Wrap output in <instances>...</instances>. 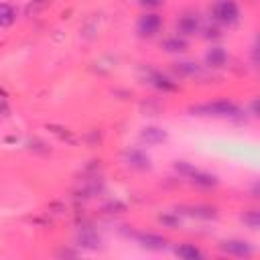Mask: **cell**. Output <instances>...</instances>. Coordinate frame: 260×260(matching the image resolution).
<instances>
[{"instance_id": "1", "label": "cell", "mask_w": 260, "mask_h": 260, "mask_svg": "<svg viewBox=\"0 0 260 260\" xmlns=\"http://www.w3.org/2000/svg\"><path fill=\"white\" fill-rule=\"evenodd\" d=\"M193 116H211V118H232L240 114V108L234 102L221 100V102H211V104H201L189 108Z\"/></svg>"}, {"instance_id": "2", "label": "cell", "mask_w": 260, "mask_h": 260, "mask_svg": "<svg viewBox=\"0 0 260 260\" xmlns=\"http://www.w3.org/2000/svg\"><path fill=\"white\" fill-rule=\"evenodd\" d=\"M240 16L238 4L234 0H217L213 4V18L221 24H234Z\"/></svg>"}, {"instance_id": "3", "label": "cell", "mask_w": 260, "mask_h": 260, "mask_svg": "<svg viewBox=\"0 0 260 260\" xmlns=\"http://www.w3.org/2000/svg\"><path fill=\"white\" fill-rule=\"evenodd\" d=\"M160 26H162V18L158 14H144L138 18V24H136V28L142 37H154Z\"/></svg>"}, {"instance_id": "4", "label": "cell", "mask_w": 260, "mask_h": 260, "mask_svg": "<svg viewBox=\"0 0 260 260\" xmlns=\"http://www.w3.org/2000/svg\"><path fill=\"white\" fill-rule=\"evenodd\" d=\"M219 248L232 256H250L252 254V246L244 240H225L219 244Z\"/></svg>"}, {"instance_id": "5", "label": "cell", "mask_w": 260, "mask_h": 260, "mask_svg": "<svg viewBox=\"0 0 260 260\" xmlns=\"http://www.w3.org/2000/svg\"><path fill=\"white\" fill-rule=\"evenodd\" d=\"M126 158H128V165L134 167V169H138V171L150 169V158H148L144 152H140V150H130V152L126 154Z\"/></svg>"}, {"instance_id": "6", "label": "cell", "mask_w": 260, "mask_h": 260, "mask_svg": "<svg viewBox=\"0 0 260 260\" xmlns=\"http://www.w3.org/2000/svg\"><path fill=\"white\" fill-rule=\"evenodd\" d=\"M142 140H146V144H158V142H165L167 140V132L162 128H156V126H148L142 130Z\"/></svg>"}, {"instance_id": "7", "label": "cell", "mask_w": 260, "mask_h": 260, "mask_svg": "<svg viewBox=\"0 0 260 260\" xmlns=\"http://www.w3.org/2000/svg\"><path fill=\"white\" fill-rule=\"evenodd\" d=\"M136 240L144 248H150V250H162L167 246V240L160 236H154V234H140V236H136Z\"/></svg>"}, {"instance_id": "8", "label": "cell", "mask_w": 260, "mask_h": 260, "mask_svg": "<svg viewBox=\"0 0 260 260\" xmlns=\"http://www.w3.org/2000/svg\"><path fill=\"white\" fill-rule=\"evenodd\" d=\"M189 179L195 183V185H201V187H215L217 185V177L209 175V173H201V171H191L189 173Z\"/></svg>"}, {"instance_id": "9", "label": "cell", "mask_w": 260, "mask_h": 260, "mask_svg": "<svg viewBox=\"0 0 260 260\" xmlns=\"http://www.w3.org/2000/svg\"><path fill=\"white\" fill-rule=\"evenodd\" d=\"M197 28H199V18H197L195 14H185V16H181V20H179V30H181L183 35H193V32H197Z\"/></svg>"}, {"instance_id": "10", "label": "cell", "mask_w": 260, "mask_h": 260, "mask_svg": "<svg viewBox=\"0 0 260 260\" xmlns=\"http://www.w3.org/2000/svg\"><path fill=\"white\" fill-rule=\"evenodd\" d=\"M225 59H228V55H225V51H223L221 47H213V49L205 55V63H207L209 67H221V65L225 63Z\"/></svg>"}, {"instance_id": "11", "label": "cell", "mask_w": 260, "mask_h": 260, "mask_svg": "<svg viewBox=\"0 0 260 260\" xmlns=\"http://www.w3.org/2000/svg\"><path fill=\"white\" fill-rule=\"evenodd\" d=\"M185 213L189 215H197V217H203V219H211L215 217V209L213 207H207V205H189V207H181Z\"/></svg>"}, {"instance_id": "12", "label": "cell", "mask_w": 260, "mask_h": 260, "mask_svg": "<svg viewBox=\"0 0 260 260\" xmlns=\"http://www.w3.org/2000/svg\"><path fill=\"white\" fill-rule=\"evenodd\" d=\"M150 83H152L154 87H158V89H165V91H173V89H177V85H175L171 79H167L165 75L154 73V71H150Z\"/></svg>"}, {"instance_id": "13", "label": "cell", "mask_w": 260, "mask_h": 260, "mask_svg": "<svg viewBox=\"0 0 260 260\" xmlns=\"http://www.w3.org/2000/svg\"><path fill=\"white\" fill-rule=\"evenodd\" d=\"M16 14H14V8L6 2H0V26H10L14 22Z\"/></svg>"}, {"instance_id": "14", "label": "cell", "mask_w": 260, "mask_h": 260, "mask_svg": "<svg viewBox=\"0 0 260 260\" xmlns=\"http://www.w3.org/2000/svg\"><path fill=\"white\" fill-rule=\"evenodd\" d=\"M175 252H177L179 258H185V260H197V258H201V252L195 246H191V244H183Z\"/></svg>"}, {"instance_id": "15", "label": "cell", "mask_w": 260, "mask_h": 260, "mask_svg": "<svg viewBox=\"0 0 260 260\" xmlns=\"http://www.w3.org/2000/svg\"><path fill=\"white\" fill-rule=\"evenodd\" d=\"M162 49L169 51V53H181V51L187 49V43L183 39H179V37H173V39H167L162 43Z\"/></svg>"}, {"instance_id": "16", "label": "cell", "mask_w": 260, "mask_h": 260, "mask_svg": "<svg viewBox=\"0 0 260 260\" xmlns=\"http://www.w3.org/2000/svg\"><path fill=\"white\" fill-rule=\"evenodd\" d=\"M49 130L51 132H55V134H59L61 138H67L69 142H73V136L67 132V128H59V126H49Z\"/></svg>"}, {"instance_id": "17", "label": "cell", "mask_w": 260, "mask_h": 260, "mask_svg": "<svg viewBox=\"0 0 260 260\" xmlns=\"http://www.w3.org/2000/svg\"><path fill=\"white\" fill-rule=\"evenodd\" d=\"M51 0H32L28 6H26V12H35V10H39V8H43V6H47Z\"/></svg>"}, {"instance_id": "18", "label": "cell", "mask_w": 260, "mask_h": 260, "mask_svg": "<svg viewBox=\"0 0 260 260\" xmlns=\"http://www.w3.org/2000/svg\"><path fill=\"white\" fill-rule=\"evenodd\" d=\"M158 219H160L162 223H167V225H171V228H177V225L181 223V219H179V217H171V215H160Z\"/></svg>"}, {"instance_id": "19", "label": "cell", "mask_w": 260, "mask_h": 260, "mask_svg": "<svg viewBox=\"0 0 260 260\" xmlns=\"http://www.w3.org/2000/svg\"><path fill=\"white\" fill-rule=\"evenodd\" d=\"M246 221L250 223V228H256L258 225V211H254L250 217H246Z\"/></svg>"}, {"instance_id": "20", "label": "cell", "mask_w": 260, "mask_h": 260, "mask_svg": "<svg viewBox=\"0 0 260 260\" xmlns=\"http://www.w3.org/2000/svg\"><path fill=\"white\" fill-rule=\"evenodd\" d=\"M140 4L142 6H160L162 0H140Z\"/></svg>"}]
</instances>
